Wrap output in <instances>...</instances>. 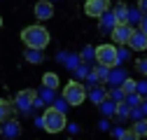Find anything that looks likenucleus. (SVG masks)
<instances>
[{
	"label": "nucleus",
	"instance_id": "nucleus-9",
	"mask_svg": "<svg viewBox=\"0 0 147 140\" xmlns=\"http://www.w3.org/2000/svg\"><path fill=\"white\" fill-rule=\"evenodd\" d=\"M128 47H131L133 51H145V49H147V33H142L140 28L133 30L131 40H128Z\"/></svg>",
	"mask_w": 147,
	"mask_h": 140
},
{
	"label": "nucleus",
	"instance_id": "nucleus-21",
	"mask_svg": "<svg viewBox=\"0 0 147 140\" xmlns=\"http://www.w3.org/2000/svg\"><path fill=\"white\" fill-rule=\"evenodd\" d=\"M142 16H145V12L140 9V7H128V24H140L142 21Z\"/></svg>",
	"mask_w": 147,
	"mask_h": 140
},
{
	"label": "nucleus",
	"instance_id": "nucleus-16",
	"mask_svg": "<svg viewBox=\"0 0 147 140\" xmlns=\"http://www.w3.org/2000/svg\"><path fill=\"white\" fill-rule=\"evenodd\" d=\"M26 61L28 63H42L45 61V54H42V49H33V47H26Z\"/></svg>",
	"mask_w": 147,
	"mask_h": 140
},
{
	"label": "nucleus",
	"instance_id": "nucleus-35",
	"mask_svg": "<svg viewBox=\"0 0 147 140\" xmlns=\"http://www.w3.org/2000/svg\"><path fill=\"white\" fill-rule=\"evenodd\" d=\"M0 26H3V16H0Z\"/></svg>",
	"mask_w": 147,
	"mask_h": 140
},
{
	"label": "nucleus",
	"instance_id": "nucleus-12",
	"mask_svg": "<svg viewBox=\"0 0 147 140\" xmlns=\"http://www.w3.org/2000/svg\"><path fill=\"white\" fill-rule=\"evenodd\" d=\"M3 135L5 138H19L21 135V126L16 124L14 119H7V121H3Z\"/></svg>",
	"mask_w": 147,
	"mask_h": 140
},
{
	"label": "nucleus",
	"instance_id": "nucleus-31",
	"mask_svg": "<svg viewBox=\"0 0 147 140\" xmlns=\"http://www.w3.org/2000/svg\"><path fill=\"white\" fill-rule=\"evenodd\" d=\"M140 30H142V33H147V14L142 16V21H140Z\"/></svg>",
	"mask_w": 147,
	"mask_h": 140
},
{
	"label": "nucleus",
	"instance_id": "nucleus-18",
	"mask_svg": "<svg viewBox=\"0 0 147 140\" xmlns=\"http://www.w3.org/2000/svg\"><path fill=\"white\" fill-rule=\"evenodd\" d=\"M131 112H133V108H131V105L126 103V98H124V100L117 103V114H115V117H117V119H126V117H131Z\"/></svg>",
	"mask_w": 147,
	"mask_h": 140
},
{
	"label": "nucleus",
	"instance_id": "nucleus-4",
	"mask_svg": "<svg viewBox=\"0 0 147 140\" xmlns=\"http://www.w3.org/2000/svg\"><path fill=\"white\" fill-rule=\"evenodd\" d=\"M96 61L103 63V65H110V68L119 65V63H121V59H119V49H117L115 44H110V42L98 44V47H96Z\"/></svg>",
	"mask_w": 147,
	"mask_h": 140
},
{
	"label": "nucleus",
	"instance_id": "nucleus-11",
	"mask_svg": "<svg viewBox=\"0 0 147 140\" xmlns=\"http://www.w3.org/2000/svg\"><path fill=\"white\" fill-rule=\"evenodd\" d=\"M126 77H128V75H126V70L119 68V65H115V68H110V77H107L105 84H110V86H121Z\"/></svg>",
	"mask_w": 147,
	"mask_h": 140
},
{
	"label": "nucleus",
	"instance_id": "nucleus-10",
	"mask_svg": "<svg viewBox=\"0 0 147 140\" xmlns=\"http://www.w3.org/2000/svg\"><path fill=\"white\" fill-rule=\"evenodd\" d=\"M117 24H119V21H117L115 12H112V9H107V12L100 16L98 28H100V33H105V35H107V33H112V30H115V26H117Z\"/></svg>",
	"mask_w": 147,
	"mask_h": 140
},
{
	"label": "nucleus",
	"instance_id": "nucleus-15",
	"mask_svg": "<svg viewBox=\"0 0 147 140\" xmlns=\"http://www.w3.org/2000/svg\"><path fill=\"white\" fill-rule=\"evenodd\" d=\"M14 114V100H0V121H7Z\"/></svg>",
	"mask_w": 147,
	"mask_h": 140
},
{
	"label": "nucleus",
	"instance_id": "nucleus-32",
	"mask_svg": "<svg viewBox=\"0 0 147 140\" xmlns=\"http://www.w3.org/2000/svg\"><path fill=\"white\" fill-rule=\"evenodd\" d=\"M138 7H140L145 14H147V0H138Z\"/></svg>",
	"mask_w": 147,
	"mask_h": 140
},
{
	"label": "nucleus",
	"instance_id": "nucleus-2",
	"mask_svg": "<svg viewBox=\"0 0 147 140\" xmlns=\"http://www.w3.org/2000/svg\"><path fill=\"white\" fill-rule=\"evenodd\" d=\"M42 121H45V131L47 133H61L65 129V112L59 110V108H54V105H49V108L45 110L42 114Z\"/></svg>",
	"mask_w": 147,
	"mask_h": 140
},
{
	"label": "nucleus",
	"instance_id": "nucleus-27",
	"mask_svg": "<svg viewBox=\"0 0 147 140\" xmlns=\"http://www.w3.org/2000/svg\"><path fill=\"white\" fill-rule=\"evenodd\" d=\"M115 138H121V140H126V138H136V133H133V129H131V131H124V129H115Z\"/></svg>",
	"mask_w": 147,
	"mask_h": 140
},
{
	"label": "nucleus",
	"instance_id": "nucleus-26",
	"mask_svg": "<svg viewBox=\"0 0 147 140\" xmlns=\"http://www.w3.org/2000/svg\"><path fill=\"white\" fill-rule=\"evenodd\" d=\"M82 63H89V61H94L96 59V49H91V47H84V51H82Z\"/></svg>",
	"mask_w": 147,
	"mask_h": 140
},
{
	"label": "nucleus",
	"instance_id": "nucleus-24",
	"mask_svg": "<svg viewBox=\"0 0 147 140\" xmlns=\"http://www.w3.org/2000/svg\"><path fill=\"white\" fill-rule=\"evenodd\" d=\"M61 61H63L70 70H77V68H80V63H82V56H75V54H72V56H63Z\"/></svg>",
	"mask_w": 147,
	"mask_h": 140
},
{
	"label": "nucleus",
	"instance_id": "nucleus-1",
	"mask_svg": "<svg viewBox=\"0 0 147 140\" xmlns=\"http://www.w3.org/2000/svg\"><path fill=\"white\" fill-rule=\"evenodd\" d=\"M21 40L26 47H33V49H45L49 44V30L45 26H28L21 30Z\"/></svg>",
	"mask_w": 147,
	"mask_h": 140
},
{
	"label": "nucleus",
	"instance_id": "nucleus-30",
	"mask_svg": "<svg viewBox=\"0 0 147 140\" xmlns=\"http://www.w3.org/2000/svg\"><path fill=\"white\" fill-rule=\"evenodd\" d=\"M138 94L147 96V82H138Z\"/></svg>",
	"mask_w": 147,
	"mask_h": 140
},
{
	"label": "nucleus",
	"instance_id": "nucleus-5",
	"mask_svg": "<svg viewBox=\"0 0 147 140\" xmlns=\"http://www.w3.org/2000/svg\"><path fill=\"white\" fill-rule=\"evenodd\" d=\"M35 98H38V94H35L33 89H24L14 96V108L24 112V114H30V110L35 108Z\"/></svg>",
	"mask_w": 147,
	"mask_h": 140
},
{
	"label": "nucleus",
	"instance_id": "nucleus-17",
	"mask_svg": "<svg viewBox=\"0 0 147 140\" xmlns=\"http://www.w3.org/2000/svg\"><path fill=\"white\" fill-rule=\"evenodd\" d=\"M112 12H115V16H117L119 24H128V7H126L124 3H117Z\"/></svg>",
	"mask_w": 147,
	"mask_h": 140
},
{
	"label": "nucleus",
	"instance_id": "nucleus-3",
	"mask_svg": "<svg viewBox=\"0 0 147 140\" xmlns=\"http://www.w3.org/2000/svg\"><path fill=\"white\" fill-rule=\"evenodd\" d=\"M86 96H89V91H86V86L82 84V82H68L65 86H63V98L72 105V108H77V105H82L84 100H86Z\"/></svg>",
	"mask_w": 147,
	"mask_h": 140
},
{
	"label": "nucleus",
	"instance_id": "nucleus-22",
	"mask_svg": "<svg viewBox=\"0 0 147 140\" xmlns=\"http://www.w3.org/2000/svg\"><path fill=\"white\" fill-rule=\"evenodd\" d=\"M94 73H96V77L105 84L107 82V77H110V65H103V63H98L96 68H94Z\"/></svg>",
	"mask_w": 147,
	"mask_h": 140
},
{
	"label": "nucleus",
	"instance_id": "nucleus-25",
	"mask_svg": "<svg viewBox=\"0 0 147 140\" xmlns=\"http://www.w3.org/2000/svg\"><path fill=\"white\" fill-rule=\"evenodd\" d=\"M121 89H124V94L128 96V94H136L138 91V82H133L131 77H126L124 79V84H121Z\"/></svg>",
	"mask_w": 147,
	"mask_h": 140
},
{
	"label": "nucleus",
	"instance_id": "nucleus-14",
	"mask_svg": "<svg viewBox=\"0 0 147 140\" xmlns=\"http://www.w3.org/2000/svg\"><path fill=\"white\" fill-rule=\"evenodd\" d=\"M98 108H100V112H103L105 117H115V114H117V100L107 96V98H105V100L98 105Z\"/></svg>",
	"mask_w": 147,
	"mask_h": 140
},
{
	"label": "nucleus",
	"instance_id": "nucleus-23",
	"mask_svg": "<svg viewBox=\"0 0 147 140\" xmlns=\"http://www.w3.org/2000/svg\"><path fill=\"white\" fill-rule=\"evenodd\" d=\"M142 100H145V96H142V94H138V91L126 96V103L131 105V108H140V105H142Z\"/></svg>",
	"mask_w": 147,
	"mask_h": 140
},
{
	"label": "nucleus",
	"instance_id": "nucleus-19",
	"mask_svg": "<svg viewBox=\"0 0 147 140\" xmlns=\"http://www.w3.org/2000/svg\"><path fill=\"white\" fill-rule=\"evenodd\" d=\"M133 133H136V138H147V117L136 119V124H133Z\"/></svg>",
	"mask_w": 147,
	"mask_h": 140
},
{
	"label": "nucleus",
	"instance_id": "nucleus-6",
	"mask_svg": "<svg viewBox=\"0 0 147 140\" xmlns=\"http://www.w3.org/2000/svg\"><path fill=\"white\" fill-rule=\"evenodd\" d=\"M107 9H110V0H86L84 3V14L91 19H100Z\"/></svg>",
	"mask_w": 147,
	"mask_h": 140
},
{
	"label": "nucleus",
	"instance_id": "nucleus-8",
	"mask_svg": "<svg viewBox=\"0 0 147 140\" xmlns=\"http://www.w3.org/2000/svg\"><path fill=\"white\" fill-rule=\"evenodd\" d=\"M54 16V3L51 0H40V3H35V19L38 21H47Z\"/></svg>",
	"mask_w": 147,
	"mask_h": 140
},
{
	"label": "nucleus",
	"instance_id": "nucleus-34",
	"mask_svg": "<svg viewBox=\"0 0 147 140\" xmlns=\"http://www.w3.org/2000/svg\"><path fill=\"white\" fill-rule=\"evenodd\" d=\"M0 133H3V121H0Z\"/></svg>",
	"mask_w": 147,
	"mask_h": 140
},
{
	"label": "nucleus",
	"instance_id": "nucleus-7",
	"mask_svg": "<svg viewBox=\"0 0 147 140\" xmlns=\"http://www.w3.org/2000/svg\"><path fill=\"white\" fill-rule=\"evenodd\" d=\"M133 30H136V28H133L131 24H117L115 30L110 33V35H112V40H115L117 44H126V47H128V40H131Z\"/></svg>",
	"mask_w": 147,
	"mask_h": 140
},
{
	"label": "nucleus",
	"instance_id": "nucleus-13",
	"mask_svg": "<svg viewBox=\"0 0 147 140\" xmlns=\"http://www.w3.org/2000/svg\"><path fill=\"white\" fill-rule=\"evenodd\" d=\"M89 98H91V103L100 105V103L107 98V91L103 89V86H96V84H91V89H89Z\"/></svg>",
	"mask_w": 147,
	"mask_h": 140
},
{
	"label": "nucleus",
	"instance_id": "nucleus-28",
	"mask_svg": "<svg viewBox=\"0 0 147 140\" xmlns=\"http://www.w3.org/2000/svg\"><path fill=\"white\" fill-rule=\"evenodd\" d=\"M136 70H138L140 75L147 77V59H138V61H136Z\"/></svg>",
	"mask_w": 147,
	"mask_h": 140
},
{
	"label": "nucleus",
	"instance_id": "nucleus-20",
	"mask_svg": "<svg viewBox=\"0 0 147 140\" xmlns=\"http://www.w3.org/2000/svg\"><path fill=\"white\" fill-rule=\"evenodd\" d=\"M42 84L56 91V89H59V75H56V73H45V75H42Z\"/></svg>",
	"mask_w": 147,
	"mask_h": 140
},
{
	"label": "nucleus",
	"instance_id": "nucleus-33",
	"mask_svg": "<svg viewBox=\"0 0 147 140\" xmlns=\"http://www.w3.org/2000/svg\"><path fill=\"white\" fill-rule=\"evenodd\" d=\"M140 108H142V112H145V117H147V100H142V105H140Z\"/></svg>",
	"mask_w": 147,
	"mask_h": 140
},
{
	"label": "nucleus",
	"instance_id": "nucleus-29",
	"mask_svg": "<svg viewBox=\"0 0 147 140\" xmlns=\"http://www.w3.org/2000/svg\"><path fill=\"white\" fill-rule=\"evenodd\" d=\"M68 105H70V103H68L65 98H61V100H54V108H59V110H63V112H65V108H68Z\"/></svg>",
	"mask_w": 147,
	"mask_h": 140
}]
</instances>
